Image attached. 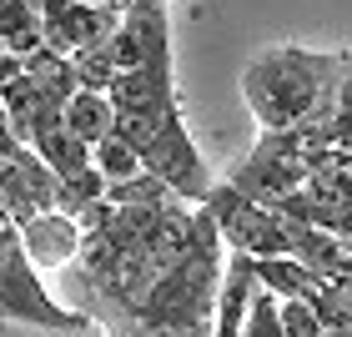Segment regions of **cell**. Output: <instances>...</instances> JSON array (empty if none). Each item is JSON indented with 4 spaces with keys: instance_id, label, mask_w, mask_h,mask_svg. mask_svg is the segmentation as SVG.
Returning <instances> with one entry per match:
<instances>
[{
    "instance_id": "6da1fadb",
    "label": "cell",
    "mask_w": 352,
    "mask_h": 337,
    "mask_svg": "<svg viewBox=\"0 0 352 337\" xmlns=\"http://www.w3.org/2000/svg\"><path fill=\"white\" fill-rule=\"evenodd\" d=\"M342 51H307V45H267L247 61L242 96L257 116V131H292L317 106L332 101Z\"/></svg>"
},
{
    "instance_id": "7a4b0ae2",
    "label": "cell",
    "mask_w": 352,
    "mask_h": 337,
    "mask_svg": "<svg viewBox=\"0 0 352 337\" xmlns=\"http://www.w3.org/2000/svg\"><path fill=\"white\" fill-rule=\"evenodd\" d=\"M116 136H126L131 146L141 151V162H146L162 182H171L182 197L201 202L206 191L217 186L212 166L201 162V151L191 146V131L182 121V106L171 111H151V116H131V111H116V126H111Z\"/></svg>"
},
{
    "instance_id": "3957f363",
    "label": "cell",
    "mask_w": 352,
    "mask_h": 337,
    "mask_svg": "<svg viewBox=\"0 0 352 337\" xmlns=\"http://www.w3.org/2000/svg\"><path fill=\"white\" fill-rule=\"evenodd\" d=\"M0 317L6 323H25V327H51V332H91L96 327L81 307L56 302V292L41 282V267L21 247V232L0 237Z\"/></svg>"
},
{
    "instance_id": "277c9868",
    "label": "cell",
    "mask_w": 352,
    "mask_h": 337,
    "mask_svg": "<svg viewBox=\"0 0 352 337\" xmlns=\"http://www.w3.org/2000/svg\"><path fill=\"white\" fill-rule=\"evenodd\" d=\"M111 106L116 111H131V116H151V111H171L176 106V76H171V45L151 51L141 66L131 71H116L111 81Z\"/></svg>"
},
{
    "instance_id": "5b68a950",
    "label": "cell",
    "mask_w": 352,
    "mask_h": 337,
    "mask_svg": "<svg viewBox=\"0 0 352 337\" xmlns=\"http://www.w3.org/2000/svg\"><path fill=\"white\" fill-rule=\"evenodd\" d=\"M81 221H76L71 212H60V206H51V212H36L21 221V247L30 252V262H36L41 272H60L71 267L76 257H81Z\"/></svg>"
},
{
    "instance_id": "8992f818",
    "label": "cell",
    "mask_w": 352,
    "mask_h": 337,
    "mask_svg": "<svg viewBox=\"0 0 352 337\" xmlns=\"http://www.w3.org/2000/svg\"><path fill=\"white\" fill-rule=\"evenodd\" d=\"M257 257L227 247V267H221V287H217V337H242V312L252 292H257Z\"/></svg>"
},
{
    "instance_id": "52a82bcc",
    "label": "cell",
    "mask_w": 352,
    "mask_h": 337,
    "mask_svg": "<svg viewBox=\"0 0 352 337\" xmlns=\"http://www.w3.org/2000/svg\"><path fill=\"white\" fill-rule=\"evenodd\" d=\"M0 45L15 56H30L36 45H45V25H41V0H0Z\"/></svg>"
},
{
    "instance_id": "ba28073f",
    "label": "cell",
    "mask_w": 352,
    "mask_h": 337,
    "mask_svg": "<svg viewBox=\"0 0 352 337\" xmlns=\"http://www.w3.org/2000/svg\"><path fill=\"white\" fill-rule=\"evenodd\" d=\"M66 126L81 141H101V136H111V126H116V106H111V96L106 91H91V86H81L66 101Z\"/></svg>"
},
{
    "instance_id": "9c48e42d",
    "label": "cell",
    "mask_w": 352,
    "mask_h": 337,
    "mask_svg": "<svg viewBox=\"0 0 352 337\" xmlns=\"http://www.w3.org/2000/svg\"><path fill=\"white\" fill-rule=\"evenodd\" d=\"M91 162H96V171L106 176V182H126V176H136V171H146V162H141V151L131 146L126 136H101L91 146Z\"/></svg>"
},
{
    "instance_id": "30bf717a",
    "label": "cell",
    "mask_w": 352,
    "mask_h": 337,
    "mask_svg": "<svg viewBox=\"0 0 352 337\" xmlns=\"http://www.w3.org/2000/svg\"><path fill=\"white\" fill-rule=\"evenodd\" d=\"M242 337H282V297L267 282H257V292L242 312Z\"/></svg>"
},
{
    "instance_id": "8fae6325",
    "label": "cell",
    "mask_w": 352,
    "mask_h": 337,
    "mask_svg": "<svg viewBox=\"0 0 352 337\" xmlns=\"http://www.w3.org/2000/svg\"><path fill=\"white\" fill-rule=\"evenodd\" d=\"M96 197H106V176L96 171V162H91L86 171H76V176H60L56 206H60V212H71V217H81V206H91Z\"/></svg>"
},
{
    "instance_id": "7c38bea8",
    "label": "cell",
    "mask_w": 352,
    "mask_h": 337,
    "mask_svg": "<svg viewBox=\"0 0 352 337\" xmlns=\"http://www.w3.org/2000/svg\"><path fill=\"white\" fill-rule=\"evenodd\" d=\"M282 337H322L312 297H282Z\"/></svg>"
},
{
    "instance_id": "4fadbf2b",
    "label": "cell",
    "mask_w": 352,
    "mask_h": 337,
    "mask_svg": "<svg viewBox=\"0 0 352 337\" xmlns=\"http://www.w3.org/2000/svg\"><path fill=\"white\" fill-rule=\"evenodd\" d=\"M327 287H332V292H338L342 302H347V307H352V272H327V277H322Z\"/></svg>"
},
{
    "instance_id": "5bb4252c",
    "label": "cell",
    "mask_w": 352,
    "mask_h": 337,
    "mask_svg": "<svg viewBox=\"0 0 352 337\" xmlns=\"http://www.w3.org/2000/svg\"><path fill=\"white\" fill-rule=\"evenodd\" d=\"M21 66H25V61L15 56V51H6V45H0V86H6V81H10V76L21 71Z\"/></svg>"
},
{
    "instance_id": "9a60e30c",
    "label": "cell",
    "mask_w": 352,
    "mask_h": 337,
    "mask_svg": "<svg viewBox=\"0 0 352 337\" xmlns=\"http://www.w3.org/2000/svg\"><path fill=\"white\" fill-rule=\"evenodd\" d=\"M6 176H10V156H0V197H6Z\"/></svg>"
}]
</instances>
